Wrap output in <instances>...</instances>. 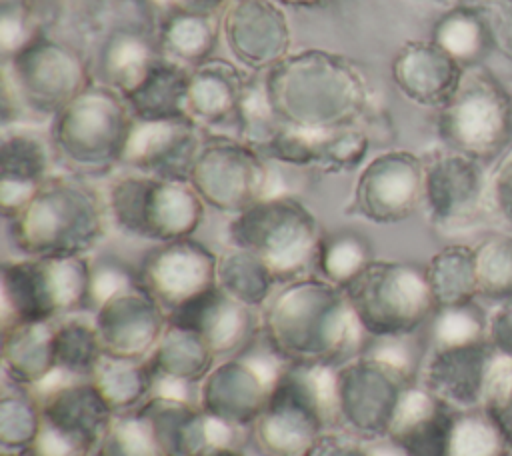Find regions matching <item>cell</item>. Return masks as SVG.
I'll return each instance as SVG.
<instances>
[{"instance_id": "obj_1", "label": "cell", "mask_w": 512, "mask_h": 456, "mask_svg": "<svg viewBox=\"0 0 512 456\" xmlns=\"http://www.w3.org/2000/svg\"><path fill=\"white\" fill-rule=\"evenodd\" d=\"M260 334L288 364L330 368L358 356L368 340L344 288L320 276L282 282L264 304Z\"/></svg>"}, {"instance_id": "obj_2", "label": "cell", "mask_w": 512, "mask_h": 456, "mask_svg": "<svg viewBox=\"0 0 512 456\" xmlns=\"http://www.w3.org/2000/svg\"><path fill=\"white\" fill-rule=\"evenodd\" d=\"M264 90L274 118L302 130L348 128L366 100L358 68L318 50L284 56L268 70Z\"/></svg>"}, {"instance_id": "obj_3", "label": "cell", "mask_w": 512, "mask_h": 456, "mask_svg": "<svg viewBox=\"0 0 512 456\" xmlns=\"http://www.w3.org/2000/svg\"><path fill=\"white\" fill-rule=\"evenodd\" d=\"M106 212L98 192L72 176H48L28 204L10 218L14 246L26 256L72 258L100 242Z\"/></svg>"}, {"instance_id": "obj_4", "label": "cell", "mask_w": 512, "mask_h": 456, "mask_svg": "<svg viewBox=\"0 0 512 456\" xmlns=\"http://www.w3.org/2000/svg\"><path fill=\"white\" fill-rule=\"evenodd\" d=\"M334 424L336 368L288 364L250 438L260 456H308Z\"/></svg>"}, {"instance_id": "obj_5", "label": "cell", "mask_w": 512, "mask_h": 456, "mask_svg": "<svg viewBox=\"0 0 512 456\" xmlns=\"http://www.w3.org/2000/svg\"><path fill=\"white\" fill-rule=\"evenodd\" d=\"M134 114L110 86H88L54 114L52 150L78 176H102L122 162Z\"/></svg>"}, {"instance_id": "obj_6", "label": "cell", "mask_w": 512, "mask_h": 456, "mask_svg": "<svg viewBox=\"0 0 512 456\" xmlns=\"http://www.w3.org/2000/svg\"><path fill=\"white\" fill-rule=\"evenodd\" d=\"M228 236L236 248L256 254L282 284L314 264L322 230L304 204L288 194H276L236 214Z\"/></svg>"}, {"instance_id": "obj_7", "label": "cell", "mask_w": 512, "mask_h": 456, "mask_svg": "<svg viewBox=\"0 0 512 456\" xmlns=\"http://www.w3.org/2000/svg\"><path fill=\"white\" fill-rule=\"evenodd\" d=\"M368 336H408L438 310L426 268L414 262L372 260L344 288Z\"/></svg>"}, {"instance_id": "obj_8", "label": "cell", "mask_w": 512, "mask_h": 456, "mask_svg": "<svg viewBox=\"0 0 512 456\" xmlns=\"http://www.w3.org/2000/svg\"><path fill=\"white\" fill-rule=\"evenodd\" d=\"M88 274L90 260L84 256H28L6 262L2 266V330L88 310Z\"/></svg>"}, {"instance_id": "obj_9", "label": "cell", "mask_w": 512, "mask_h": 456, "mask_svg": "<svg viewBox=\"0 0 512 456\" xmlns=\"http://www.w3.org/2000/svg\"><path fill=\"white\" fill-rule=\"evenodd\" d=\"M106 206L120 230L156 242L190 238L204 214V200L190 182L142 172L118 178Z\"/></svg>"}, {"instance_id": "obj_10", "label": "cell", "mask_w": 512, "mask_h": 456, "mask_svg": "<svg viewBox=\"0 0 512 456\" xmlns=\"http://www.w3.org/2000/svg\"><path fill=\"white\" fill-rule=\"evenodd\" d=\"M438 136L448 150L480 162L500 156L512 136V100L488 72L466 68L456 94L438 112Z\"/></svg>"}, {"instance_id": "obj_11", "label": "cell", "mask_w": 512, "mask_h": 456, "mask_svg": "<svg viewBox=\"0 0 512 456\" xmlns=\"http://www.w3.org/2000/svg\"><path fill=\"white\" fill-rule=\"evenodd\" d=\"M418 378L366 354L336 368L338 424L364 440H388L408 390Z\"/></svg>"}, {"instance_id": "obj_12", "label": "cell", "mask_w": 512, "mask_h": 456, "mask_svg": "<svg viewBox=\"0 0 512 456\" xmlns=\"http://www.w3.org/2000/svg\"><path fill=\"white\" fill-rule=\"evenodd\" d=\"M40 432L30 456H92L116 412L88 380H66L38 392Z\"/></svg>"}, {"instance_id": "obj_13", "label": "cell", "mask_w": 512, "mask_h": 456, "mask_svg": "<svg viewBox=\"0 0 512 456\" xmlns=\"http://www.w3.org/2000/svg\"><path fill=\"white\" fill-rule=\"evenodd\" d=\"M286 366L288 362L266 342L262 346L254 342L208 372L200 386L198 406L218 420L250 430Z\"/></svg>"}, {"instance_id": "obj_14", "label": "cell", "mask_w": 512, "mask_h": 456, "mask_svg": "<svg viewBox=\"0 0 512 456\" xmlns=\"http://www.w3.org/2000/svg\"><path fill=\"white\" fill-rule=\"evenodd\" d=\"M190 184L204 204L236 212L274 196V174L248 142L218 138L206 142L194 162Z\"/></svg>"}, {"instance_id": "obj_15", "label": "cell", "mask_w": 512, "mask_h": 456, "mask_svg": "<svg viewBox=\"0 0 512 456\" xmlns=\"http://www.w3.org/2000/svg\"><path fill=\"white\" fill-rule=\"evenodd\" d=\"M14 96L34 112L56 114L90 86L82 58L68 46L38 36L4 66Z\"/></svg>"}, {"instance_id": "obj_16", "label": "cell", "mask_w": 512, "mask_h": 456, "mask_svg": "<svg viewBox=\"0 0 512 456\" xmlns=\"http://www.w3.org/2000/svg\"><path fill=\"white\" fill-rule=\"evenodd\" d=\"M488 200V174L482 162L454 150L424 160L422 204L430 222L444 230L472 224Z\"/></svg>"}, {"instance_id": "obj_17", "label": "cell", "mask_w": 512, "mask_h": 456, "mask_svg": "<svg viewBox=\"0 0 512 456\" xmlns=\"http://www.w3.org/2000/svg\"><path fill=\"white\" fill-rule=\"evenodd\" d=\"M138 282L168 316L218 286V256L192 238L160 242L142 258Z\"/></svg>"}, {"instance_id": "obj_18", "label": "cell", "mask_w": 512, "mask_h": 456, "mask_svg": "<svg viewBox=\"0 0 512 456\" xmlns=\"http://www.w3.org/2000/svg\"><path fill=\"white\" fill-rule=\"evenodd\" d=\"M424 198V160L408 150L372 158L358 176L354 208L376 224L402 222Z\"/></svg>"}, {"instance_id": "obj_19", "label": "cell", "mask_w": 512, "mask_h": 456, "mask_svg": "<svg viewBox=\"0 0 512 456\" xmlns=\"http://www.w3.org/2000/svg\"><path fill=\"white\" fill-rule=\"evenodd\" d=\"M498 358L488 338L432 348L422 366L420 384L452 408H484Z\"/></svg>"}, {"instance_id": "obj_20", "label": "cell", "mask_w": 512, "mask_h": 456, "mask_svg": "<svg viewBox=\"0 0 512 456\" xmlns=\"http://www.w3.org/2000/svg\"><path fill=\"white\" fill-rule=\"evenodd\" d=\"M104 356L124 360H148L160 342L168 316L140 286L108 298L94 318Z\"/></svg>"}, {"instance_id": "obj_21", "label": "cell", "mask_w": 512, "mask_h": 456, "mask_svg": "<svg viewBox=\"0 0 512 456\" xmlns=\"http://www.w3.org/2000/svg\"><path fill=\"white\" fill-rule=\"evenodd\" d=\"M200 148L196 122L188 114L158 120L134 116L122 162L142 174L190 182Z\"/></svg>"}, {"instance_id": "obj_22", "label": "cell", "mask_w": 512, "mask_h": 456, "mask_svg": "<svg viewBox=\"0 0 512 456\" xmlns=\"http://www.w3.org/2000/svg\"><path fill=\"white\" fill-rule=\"evenodd\" d=\"M168 322L196 332L216 358L240 354L260 334L252 306L236 300L220 286L176 308L168 314Z\"/></svg>"}, {"instance_id": "obj_23", "label": "cell", "mask_w": 512, "mask_h": 456, "mask_svg": "<svg viewBox=\"0 0 512 456\" xmlns=\"http://www.w3.org/2000/svg\"><path fill=\"white\" fill-rule=\"evenodd\" d=\"M466 66L434 40L404 44L392 60V80L412 102L442 108L462 84Z\"/></svg>"}, {"instance_id": "obj_24", "label": "cell", "mask_w": 512, "mask_h": 456, "mask_svg": "<svg viewBox=\"0 0 512 456\" xmlns=\"http://www.w3.org/2000/svg\"><path fill=\"white\" fill-rule=\"evenodd\" d=\"M50 152L46 140L32 132L14 130L2 140V214L10 220L46 182Z\"/></svg>"}, {"instance_id": "obj_25", "label": "cell", "mask_w": 512, "mask_h": 456, "mask_svg": "<svg viewBox=\"0 0 512 456\" xmlns=\"http://www.w3.org/2000/svg\"><path fill=\"white\" fill-rule=\"evenodd\" d=\"M240 70L226 60H206L190 72L186 112L196 120L210 124L238 120L242 94L246 88Z\"/></svg>"}, {"instance_id": "obj_26", "label": "cell", "mask_w": 512, "mask_h": 456, "mask_svg": "<svg viewBox=\"0 0 512 456\" xmlns=\"http://www.w3.org/2000/svg\"><path fill=\"white\" fill-rule=\"evenodd\" d=\"M4 372L10 382L36 388L54 370V320L28 322L2 330Z\"/></svg>"}, {"instance_id": "obj_27", "label": "cell", "mask_w": 512, "mask_h": 456, "mask_svg": "<svg viewBox=\"0 0 512 456\" xmlns=\"http://www.w3.org/2000/svg\"><path fill=\"white\" fill-rule=\"evenodd\" d=\"M214 360L216 356L196 332L168 322L146 362L154 382H182L194 386L208 376L214 368Z\"/></svg>"}, {"instance_id": "obj_28", "label": "cell", "mask_w": 512, "mask_h": 456, "mask_svg": "<svg viewBox=\"0 0 512 456\" xmlns=\"http://www.w3.org/2000/svg\"><path fill=\"white\" fill-rule=\"evenodd\" d=\"M188 86L190 72L186 66L162 56L140 86L124 96V100L136 118L158 120L186 116Z\"/></svg>"}, {"instance_id": "obj_29", "label": "cell", "mask_w": 512, "mask_h": 456, "mask_svg": "<svg viewBox=\"0 0 512 456\" xmlns=\"http://www.w3.org/2000/svg\"><path fill=\"white\" fill-rule=\"evenodd\" d=\"M226 42L242 64L250 68H272L286 56L290 36L278 12H258L256 24L246 16L230 18Z\"/></svg>"}, {"instance_id": "obj_30", "label": "cell", "mask_w": 512, "mask_h": 456, "mask_svg": "<svg viewBox=\"0 0 512 456\" xmlns=\"http://www.w3.org/2000/svg\"><path fill=\"white\" fill-rule=\"evenodd\" d=\"M158 42L136 32H122L110 36L100 58V72L106 86L122 96H128L150 74L154 64L162 58Z\"/></svg>"}, {"instance_id": "obj_31", "label": "cell", "mask_w": 512, "mask_h": 456, "mask_svg": "<svg viewBox=\"0 0 512 456\" xmlns=\"http://www.w3.org/2000/svg\"><path fill=\"white\" fill-rule=\"evenodd\" d=\"M424 268L438 308L470 304L478 296L474 246H444Z\"/></svg>"}, {"instance_id": "obj_32", "label": "cell", "mask_w": 512, "mask_h": 456, "mask_svg": "<svg viewBox=\"0 0 512 456\" xmlns=\"http://www.w3.org/2000/svg\"><path fill=\"white\" fill-rule=\"evenodd\" d=\"M90 380L112 406V410L128 412L150 398L154 376L146 360H124L102 356Z\"/></svg>"}, {"instance_id": "obj_33", "label": "cell", "mask_w": 512, "mask_h": 456, "mask_svg": "<svg viewBox=\"0 0 512 456\" xmlns=\"http://www.w3.org/2000/svg\"><path fill=\"white\" fill-rule=\"evenodd\" d=\"M372 254V244L362 232L342 228L322 234L314 266L320 278L346 288L374 260Z\"/></svg>"}, {"instance_id": "obj_34", "label": "cell", "mask_w": 512, "mask_h": 456, "mask_svg": "<svg viewBox=\"0 0 512 456\" xmlns=\"http://www.w3.org/2000/svg\"><path fill=\"white\" fill-rule=\"evenodd\" d=\"M10 384L0 402V450L2 456H30L40 432V398L28 386Z\"/></svg>"}, {"instance_id": "obj_35", "label": "cell", "mask_w": 512, "mask_h": 456, "mask_svg": "<svg viewBox=\"0 0 512 456\" xmlns=\"http://www.w3.org/2000/svg\"><path fill=\"white\" fill-rule=\"evenodd\" d=\"M276 284L270 268L248 250L234 246L218 258V286L246 306L266 304Z\"/></svg>"}, {"instance_id": "obj_36", "label": "cell", "mask_w": 512, "mask_h": 456, "mask_svg": "<svg viewBox=\"0 0 512 456\" xmlns=\"http://www.w3.org/2000/svg\"><path fill=\"white\" fill-rule=\"evenodd\" d=\"M104 350L94 324L78 318L54 322V360L56 370L72 378H90Z\"/></svg>"}, {"instance_id": "obj_37", "label": "cell", "mask_w": 512, "mask_h": 456, "mask_svg": "<svg viewBox=\"0 0 512 456\" xmlns=\"http://www.w3.org/2000/svg\"><path fill=\"white\" fill-rule=\"evenodd\" d=\"M510 446L484 408L452 412L446 456H510Z\"/></svg>"}, {"instance_id": "obj_38", "label": "cell", "mask_w": 512, "mask_h": 456, "mask_svg": "<svg viewBox=\"0 0 512 456\" xmlns=\"http://www.w3.org/2000/svg\"><path fill=\"white\" fill-rule=\"evenodd\" d=\"M216 38V28L206 18L188 12V16H176L164 26L158 46L166 58L196 68L210 60Z\"/></svg>"}, {"instance_id": "obj_39", "label": "cell", "mask_w": 512, "mask_h": 456, "mask_svg": "<svg viewBox=\"0 0 512 456\" xmlns=\"http://www.w3.org/2000/svg\"><path fill=\"white\" fill-rule=\"evenodd\" d=\"M474 254L478 296L496 306L512 302V232L484 238Z\"/></svg>"}, {"instance_id": "obj_40", "label": "cell", "mask_w": 512, "mask_h": 456, "mask_svg": "<svg viewBox=\"0 0 512 456\" xmlns=\"http://www.w3.org/2000/svg\"><path fill=\"white\" fill-rule=\"evenodd\" d=\"M92 456H164L152 422L140 408L118 412Z\"/></svg>"}, {"instance_id": "obj_41", "label": "cell", "mask_w": 512, "mask_h": 456, "mask_svg": "<svg viewBox=\"0 0 512 456\" xmlns=\"http://www.w3.org/2000/svg\"><path fill=\"white\" fill-rule=\"evenodd\" d=\"M486 28L470 10H452L434 28L432 40L470 68L486 48Z\"/></svg>"}, {"instance_id": "obj_42", "label": "cell", "mask_w": 512, "mask_h": 456, "mask_svg": "<svg viewBox=\"0 0 512 456\" xmlns=\"http://www.w3.org/2000/svg\"><path fill=\"white\" fill-rule=\"evenodd\" d=\"M428 324L430 344L432 348H440L484 340L488 318H484L480 308L474 302H470L460 306L438 308Z\"/></svg>"}, {"instance_id": "obj_43", "label": "cell", "mask_w": 512, "mask_h": 456, "mask_svg": "<svg viewBox=\"0 0 512 456\" xmlns=\"http://www.w3.org/2000/svg\"><path fill=\"white\" fill-rule=\"evenodd\" d=\"M136 284H140L138 270L130 268L118 256H98L90 262L88 310L96 312L108 298Z\"/></svg>"}, {"instance_id": "obj_44", "label": "cell", "mask_w": 512, "mask_h": 456, "mask_svg": "<svg viewBox=\"0 0 512 456\" xmlns=\"http://www.w3.org/2000/svg\"><path fill=\"white\" fill-rule=\"evenodd\" d=\"M484 410L496 422L512 450V358L500 354L490 380Z\"/></svg>"}, {"instance_id": "obj_45", "label": "cell", "mask_w": 512, "mask_h": 456, "mask_svg": "<svg viewBox=\"0 0 512 456\" xmlns=\"http://www.w3.org/2000/svg\"><path fill=\"white\" fill-rule=\"evenodd\" d=\"M308 456H404L390 440L364 442L348 432H326Z\"/></svg>"}, {"instance_id": "obj_46", "label": "cell", "mask_w": 512, "mask_h": 456, "mask_svg": "<svg viewBox=\"0 0 512 456\" xmlns=\"http://www.w3.org/2000/svg\"><path fill=\"white\" fill-rule=\"evenodd\" d=\"M486 206L496 220L512 232V144L500 154L496 166L488 174Z\"/></svg>"}, {"instance_id": "obj_47", "label": "cell", "mask_w": 512, "mask_h": 456, "mask_svg": "<svg viewBox=\"0 0 512 456\" xmlns=\"http://www.w3.org/2000/svg\"><path fill=\"white\" fill-rule=\"evenodd\" d=\"M486 338L498 354L512 358V302L498 304L488 316Z\"/></svg>"}, {"instance_id": "obj_48", "label": "cell", "mask_w": 512, "mask_h": 456, "mask_svg": "<svg viewBox=\"0 0 512 456\" xmlns=\"http://www.w3.org/2000/svg\"><path fill=\"white\" fill-rule=\"evenodd\" d=\"M210 456H244V454H242V448H238V450H222V452H216Z\"/></svg>"}]
</instances>
